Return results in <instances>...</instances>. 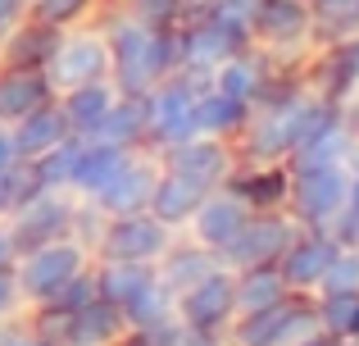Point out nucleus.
Listing matches in <instances>:
<instances>
[{
  "label": "nucleus",
  "instance_id": "43",
  "mask_svg": "<svg viewBox=\"0 0 359 346\" xmlns=\"http://www.w3.org/2000/svg\"><path fill=\"white\" fill-rule=\"evenodd\" d=\"M18 260V241H14V228H9V219L0 214V269H14Z\"/></svg>",
  "mask_w": 359,
  "mask_h": 346
},
{
  "label": "nucleus",
  "instance_id": "22",
  "mask_svg": "<svg viewBox=\"0 0 359 346\" xmlns=\"http://www.w3.org/2000/svg\"><path fill=\"white\" fill-rule=\"evenodd\" d=\"M205 192H210L205 182H196V178H187V173L164 169V164H159V178H155V192H150L146 210L155 214L159 223H168L173 232H182L187 219L196 214V205L205 201Z\"/></svg>",
  "mask_w": 359,
  "mask_h": 346
},
{
  "label": "nucleus",
  "instance_id": "15",
  "mask_svg": "<svg viewBox=\"0 0 359 346\" xmlns=\"http://www.w3.org/2000/svg\"><path fill=\"white\" fill-rule=\"evenodd\" d=\"M337 246H341V241L327 228H300L296 237L287 241V251L278 255V269H282L291 292L314 296L318 283H323V274H327V265H332V255H337Z\"/></svg>",
  "mask_w": 359,
  "mask_h": 346
},
{
  "label": "nucleus",
  "instance_id": "45",
  "mask_svg": "<svg viewBox=\"0 0 359 346\" xmlns=\"http://www.w3.org/2000/svg\"><path fill=\"white\" fill-rule=\"evenodd\" d=\"M346 173H351V205L359 210V142H355L351 160H346Z\"/></svg>",
  "mask_w": 359,
  "mask_h": 346
},
{
  "label": "nucleus",
  "instance_id": "42",
  "mask_svg": "<svg viewBox=\"0 0 359 346\" xmlns=\"http://www.w3.org/2000/svg\"><path fill=\"white\" fill-rule=\"evenodd\" d=\"M27 18V0H0V41Z\"/></svg>",
  "mask_w": 359,
  "mask_h": 346
},
{
  "label": "nucleus",
  "instance_id": "32",
  "mask_svg": "<svg viewBox=\"0 0 359 346\" xmlns=\"http://www.w3.org/2000/svg\"><path fill=\"white\" fill-rule=\"evenodd\" d=\"M105 5H109V0H32L27 14H32L36 23L55 27V32H69V27L96 23V18L105 14Z\"/></svg>",
  "mask_w": 359,
  "mask_h": 346
},
{
  "label": "nucleus",
  "instance_id": "10",
  "mask_svg": "<svg viewBox=\"0 0 359 346\" xmlns=\"http://www.w3.org/2000/svg\"><path fill=\"white\" fill-rule=\"evenodd\" d=\"M5 219H9V228H14L18 251H27V246H41V241H55V237H73V232H78V219H82V201L73 192H50V187H41L32 201L18 205Z\"/></svg>",
  "mask_w": 359,
  "mask_h": 346
},
{
  "label": "nucleus",
  "instance_id": "9",
  "mask_svg": "<svg viewBox=\"0 0 359 346\" xmlns=\"http://www.w3.org/2000/svg\"><path fill=\"white\" fill-rule=\"evenodd\" d=\"M346 205H351V173H346V164H327V169L291 173L287 205H282V210H287L300 228H332Z\"/></svg>",
  "mask_w": 359,
  "mask_h": 346
},
{
  "label": "nucleus",
  "instance_id": "5",
  "mask_svg": "<svg viewBox=\"0 0 359 346\" xmlns=\"http://www.w3.org/2000/svg\"><path fill=\"white\" fill-rule=\"evenodd\" d=\"M314 333H323L314 310V296H287L255 314H237L223 333L228 346H305Z\"/></svg>",
  "mask_w": 359,
  "mask_h": 346
},
{
  "label": "nucleus",
  "instance_id": "39",
  "mask_svg": "<svg viewBox=\"0 0 359 346\" xmlns=\"http://www.w3.org/2000/svg\"><path fill=\"white\" fill-rule=\"evenodd\" d=\"M91 296H96V278H91V269H87V274H78V278H73V283L64 287V292L55 296L50 305H55V310H64V314H73L78 305H87Z\"/></svg>",
  "mask_w": 359,
  "mask_h": 346
},
{
  "label": "nucleus",
  "instance_id": "29",
  "mask_svg": "<svg viewBox=\"0 0 359 346\" xmlns=\"http://www.w3.org/2000/svg\"><path fill=\"white\" fill-rule=\"evenodd\" d=\"M55 27L36 23L32 14L23 18V23L14 27V32L0 41V64H23V69H46V60H50L55 51Z\"/></svg>",
  "mask_w": 359,
  "mask_h": 346
},
{
  "label": "nucleus",
  "instance_id": "23",
  "mask_svg": "<svg viewBox=\"0 0 359 346\" xmlns=\"http://www.w3.org/2000/svg\"><path fill=\"white\" fill-rule=\"evenodd\" d=\"M55 100H60V109H64V119H69L73 133L78 137H96L100 128H105L114 100H118V87L109 78H100V82H87V87L64 91V96H55Z\"/></svg>",
  "mask_w": 359,
  "mask_h": 346
},
{
  "label": "nucleus",
  "instance_id": "38",
  "mask_svg": "<svg viewBox=\"0 0 359 346\" xmlns=\"http://www.w3.org/2000/svg\"><path fill=\"white\" fill-rule=\"evenodd\" d=\"M0 346H55L50 338H41V333L32 328V319L23 314H14V319H0Z\"/></svg>",
  "mask_w": 359,
  "mask_h": 346
},
{
  "label": "nucleus",
  "instance_id": "36",
  "mask_svg": "<svg viewBox=\"0 0 359 346\" xmlns=\"http://www.w3.org/2000/svg\"><path fill=\"white\" fill-rule=\"evenodd\" d=\"M314 296H359V241H341Z\"/></svg>",
  "mask_w": 359,
  "mask_h": 346
},
{
  "label": "nucleus",
  "instance_id": "24",
  "mask_svg": "<svg viewBox=\"0 0 359 346\" xmlns=\"http://www.w3.org/2000/svg\"><path fill=\"white\" fill-rule=\"evenodd\" d=\"M9 137H14L18 160H36V155L55 151L64 137H73V128H69V119H64L60 100H46L41 109H32L27 119H18V124L9 128Z\"/></svg>",
  "mask_w": 359,
  "mask_h": 346
},
{
  "label": "nucleus",
  "instance_id": "35",
  "mask_svg": "<svg viewBox=\"0 0 359 346\" xmlns=\"http://www.w3.org/2000/svg\"><path fill=\"white\" fill-rule=\"evenodd\" d=\"M123 314H128V328H146V324H159L173 314V292H168L159 278L141 283L137 292L123 301Z\"/></svg>",
  "mask_w": 359,
  "mask_h": 346
},
{
  "label": "nucleus",
  "instance_id": "19",
  "mask_svg": "<svg viewBox=\"0 0 359 346\" xmlns=\"http://www.w3.org/2000/svg\"><path fill=\"white\" fill-rule=\"evenodd\" d=\"M128 314L123 305L105 301V296H91L87 305L69 314V333H64V346H123L128 338Z\"/></svg>",
  "mask_w": 359,
  "mask_h": 346
},
{
  "label": "nucleus",
  "instance_id": "40",
  "mask_svg": "<svg viewBox=\"0 0 359 346\" xmlns=\"http://www.w3.org/2000/svg\"><path fill=\"white\" fill-rule=\"evenodd\" d=\"M118 5H128L132 14H141V18H150V23H159V27H173L177 18V0H118Z\"/></svg>",
  "mask_w": 359,
  "mask_h": 346
},
{
  "label": "nucleus",
  "instance_id": "44",
  "mask_svg": "<svg viewBox=\"0 0 359 346\" xmlns=\"http://www.w3.org/2000/svg\"><path fill=\"white\" fill-rule=\"evenodd\" d=\"M18 164V151H14V137H9V128H0V173L14 169Z\"/></svg>",
  "mask_w": 359,
  "mask_h": 346
},
{
  "label": "nucleus",
  "instance_id": "30",
  "mask_svg": "<svg viewBox=\"0 0 359 346\" xmlns=\"http://www.w3.org/2000/svg\"><path fill=\"white\" fill-rule=\"evenodd\" d=\"M91 278H96V296L123 305L141 283L155 278V265H132V260H91Z\"/></svg>",
  "mask_w": 359,
  "mask_h": 346
},
{
  "label": "nucleus",
  "instance_id": "3",
  "mask_svg": "<svg viewBox=\"0 0 359 346\" xmlns=\"http://www.w3.org/2000/svg\"><path fill=\"white\" fill-rule=\"evenodd\" d=\"M245 32L255 51H264L278 69H305V60L314 55L309 0H255Z\"/></svg>",
  "mask_w": 359,
  "mask_h": 346
},
{
  "label": "nucleus",
  "instance_id": "12",
  "mask_svg": "<svg viewBox=\"0 0 359 346\" xmlns=\"http://www.w3.org/2000/svg\"><path fill=\"white\" fill-rule=\"evenodd\" d=\"M245 219H250V205H245V196L232 192V187L223 182V187H210V192H205V201L196 205V214L187 219L182 232L196 241V246L223 255V251L237 241V232L245 228Z\"/></svg>",
  "mask_w": 359,
  "mask_h": 346
},
{
  "label": "nucleus",
  "instance_id": "14",
  "mask_svg": "<svg viewBox=\"0 0 359 346\" xmlns=\"http://www.w3.org/2000/svg\"><path fill=\"white\" fill-rule=\"evenodd\" d=\"M305 82L314 87L318 100L341 109L346 100L359 91V36L351 41H327V46H314V55L305 60Z\"/></svg>",
  "mask_w": 359,
  "mask_h": 346
},
{
  "label": "nucleus",
  "instance_id": "20",
  "mask_svg": "<svg viewBox=\"0 0 359 346\" xmlns=\"http://www.w3.org/2000/svg\"><path fill=\"white\" fill-rule=\"evenodd\" d=\"M55 100L50 82L41 69H23V64H0V128H14L32 109Z\"/></svg>",
  "mask_w": 359,
  "mask_h": 346
},
{
  "label": "nucleus",
  "instance_id": "4",
  "mask_svg": "<svg viewBox=\"0 0 359 346\" xmlns=\"http://www.w3.org/2000/svg\"><path fill=\"white\" fill-rule=\"evenodd\" d=\"M91 269V246L87 237H55V241H41V246H27L18 251L14 260V278H18V292H23V305H50L64 287L73 283L78 274Z\"/></svg>",
  "mask_w": 359,
  "mask_h": 346
},
{
  "label": "nucleus",
  "instance_id": "33",
  "mask_svg": "<svg viewBox=\"0 0 359 346\" xmlns=\"http://www.w3.org/2000/svg\"><path fill=\"white\" fill-rule=\"evenodd\" d=\"M96 137L105 142H123V146H146V100L141 96H118L114 109H109L105 128Z\"/></svg>",
  "mask_w": 359,
  "mask_h": 346
},
{
  "label": "nucleus",
  "instance_id": "1",
  "mask_svg": "<svg viewBox=\"0 0 359 346\" xmlns=\"http://www.w3.org/2000/svg\"><path fill=\"white\" fill-rule=\"evenodd\" d=\"M327 109H337V105L318 100L300 69L278 73L269 96L250 105V119H245V128L237 137L241 164H287V155L300 146V137H305Z\"/></svg>",
  "mask_w": 359,
  "mask_h": 346
},
{
  "label": "nucleus",
  "instance_id": "18",
  "mask_svg": "<svg viewBox=\"0 0 359 346\" xmlns=\"http://www.w3.org/2000/svg\"><path fill=\"white\" fill-rule=\"evenodd\" d=\"M355 151V137L351 128H346L341 109H327L323 119H318L314 128H309L305 137H300V146L287 155V169L300 173V169H327V164H346Z\"/></svg>",
  "mask_w": 359,
  "mask_h": 346
},
{
  "label": "nucleus",
  "instance_id": "31",
  "mask_svg": "<svg viewBox=\"0 0 359 346\" xmlns=\"http://www.w3.org/2000/svg\"><path fill=\"white\" fill-rule=\"evenodd\" d=\"M309 18H314V46L359 36V0H309Z\"/></svg>",
  "mask_w": 359,
  "mask_h": 346
},
{
  "label": "nucleus",
  "instance_id": "34",
  "mask_svg": "<svg viewBox=\"0 0 359 346\" xmlns=\"http://www.w3.org/2000/svg\"><path fill=\"white\" fill-rule=\"evenodd\" d=\"M78 155H82V137H64L55 151L36 155V178H41V187H50V192H69L73 187V173H78Z\"/></svg>",
  "mask_w": 359,
  "mask_h": 346
},
{
  "label": "nucleus",
  "instance_id": "21",
  "mask_svg": "<svg viewBox=\"0 0 359 346\" xmlns=\"http://www.w3.org/2000/svg\"><path fill=\"white\" fill-rule=\"evenodd\" d=\"M137 151V146H123V142H105V137H82V155H78V173H73L69 192L78 201H96L100 192L109 187V178L123 169V160Z\"/></svg>",
  "mask_w": 359,
  "mask_h": 346
},
{
  "label": "nucleus",
  "instance_id": "8",
  "mask_svg": "<svg viewBox=\"0 0 359 346\" xmlns=\"http://www.w3.org/2000/svg\"><path fill=\"white\" fill-rule=\"evenodd\" d=\"M196 96H201V78L191 73H168L164 82L146 91V146L164 151V146L182 142L196 133Z\"/></svg>",
  "mask_w": 359,
  "mask_h": 346
},
{
  "label": "nucleus",
  "instance_id": "49",
  "mask_svg": "<svg viewBox=\"0 0 359 346\" xmlns=\"http://www.w3.org/2000/svg\"><path fill=\"white\" fill-rule=\"evenodd\" d=\"M346 346H359V342H346Z\"/></svg>",
  "mask_w": 359,
  "mask_h": 346
},
{
  "label": "nucleus",
  "instance_id": "2",
  "mask_svg": "<svg viewBox=\"0 0 359 346\" xmlns=\"http://www.w3.org/2000/svg\"><path fill=\"white\" fill-rule=\"evenodd\" d=\"M100 32L109 46V82L118 87V96H146L155 82L177 73L173 27H159L150 18L132 14L128 5L109 0L100 14Z\"/></svg>",
  "mask_w": 359,
  "mask_h": 346
},
{
  "label": "nucleus",
  "instance_id": "47",
  "mask_svg": "<svg viewBox=\"0 0 359 346\" xmlns=\"http://www.w3.org/2000/svg\"><path fill=\"white\" fill-rule=\"evenodd\" d=\"M219 0H177V14L191 18V14H205V9H214Z\"/></svg>",
  "mask_w": 359,
  "mask_h": 346
},
{
  "label": "nucleus",
  "instance_id": "27",
  "mask_svg": "<svg viewBox=\"0 0 359 346\" xmlns=\"http://www.w3.org/2000/svg\"><path fill=\"white\" fill-rule=\"evenodd\" d=\"M245 119H250V105L237 96H223L210 82H201V96H196V133L223 137V142H237Z\"/></svg>",
  "mask_w": 359,
  "mask_h": 346
},
{
  "label": "nucleus",
  "instance_id": "13",
  "mask_svg": "<svg viewBox=\"0 0 359 346\" xmlns=\"http://www.w3.org/2000/svg\"><path fill=\"white\" fill-rule=\"evenodd\" d=\"M300 232V223L291 219L287 210H250L245 228L237 232L228 251H223V265L245 269V265H278V255L287 251V241Z\"/></svg>",
  "mask_w": 359,
  "mask_h": 346
},
{
  "label": "nucleus",
  "instance_id": "16",
  "mask_svg": "<svg viewBox=\"0 0 359 346\" xmlns=\"http://www.w3.org/2000/svg\"><path fill=\"white\" fill-rule=\"evenodd\" d=\"M155 178H159V151L150 146H137V151L123 160V169L109 178V187L87 201L96 214H132V210H146L150 192H155Z\"/></svg>",
  "mask_w": 359,
  "mask_h": 346
},
{
  "label": "nucleus",
  "instance_id": "28",
  "mask_svg": "<svg viewBox=\"0 0 359 346\" xmlns=\"http://www.w3.org/2000/svg\"><path fill=\"white\" fill-rule=\"evenodd\" d=\"M296 296L287 287L278 265H245L237 269V314H255V310H269V305Z\"/></svg>",
  "mask_w": 359,
  "mask_h": 346
},
{
  "label": "nucleus",
  "instance_id": "25",
  "mask_svg": "<svg viewBox=\"0 0 359 346\" xmlns=\"http://www.w3.org/2000/svg\"><path fill=\"white\" fill-rule=\"evenodd\" d=\"M219 260H223V255H214V251L196 246V241L187 237V232H177V237H173V246L164 251V260L155 265V278H159V283H164L168 292L177 296L182 287H191L201 274H210V269L219 265Z\"/></svg>",
  "mask_w": 359,
  "mask_h": 346
},
{
  "label": "nucleus",
  "instance_id": "6",
  "mask_svg": "<svg viewBox=\"0 0 359 346\" xmlns=\"http://www.w3.org/2000/svg\"><path fill=\"white\" fill-rule=\"evenodd\" d=\"M41 73H46L55 96L109 78V46H105V32H100V18L55 36V51H50V60H46Z\"/></svg>",
  "mask_w": 359,
  "mask_h": 346
},
{
  "label": "nucleus",
  "instance_id": "37",
  "mask_svg": "<svg viewBox=\"0 0 359 346\" xmlns=\"http://www.w3.org/2000/svg\"><path fill=\"white\" fill-rule=\"evenodd\" d=\"M36 192H41L36 164H32V160H18L14 169H5V173H0V214H14L18 205H27Z\"/></svg>",
  "mask_w": 359,
  "mask_h": 346
},
{
  "label": "nucleus",
  "instance_id": "48",
  "mask_svg": "<svg viewBox=\"0 0 359 346\" xmlns=\"http://www.w3.org/2000/svg\"><path fill=\"white\" fill-rule=\"evenodd\" d=\"M341 342H359V301H355L351 319H346V333H341Z\"/></svg>",
  "mask_w": 359,
  "mask_h": 346
},
{
  "label": "nucleus",
  "instance_id": "50",
  "mask_svg": "<svg viewBox=\"0 0 359 346\" xmlns=\"http://www.w3.org/2000/svg\"><path fill=\"white\" fill-rule=\"evenodd\" d=\"M27 5H32V0H27Z\"/></svg>",
  "mask_w": 359,
  "mask_h": 346
},
{
  "label": "nucleus",
  "instance_id": "26",
  "mask_svg": "<svg viewBox=\"0 0 359 346\" xmlns=\"http://www.w3.org/2000/svg\"><path fill=\"white\" fill-rule=\"evenodd\" d=\"M287 182H291L287 164H237V173L228 178V187L245 196L250 210H278V205H287Z\"/></svg>",
  "mask_w": 359,
  "mask_h": 346
},
{
  "label": "nucleus",
  "instance_id": "41",
  "mask_svg": "<svg viewBox=\"0 0 359 346\" xmlns=\"http://www.w3.org/2000/svg\"><path fill=\"white\" fill-rule=\"evenodd\" d=\"M23 292H18V278L14 269H0V319H14V314H23Z\"/></svg>",
  "mask_w": 359,
  "mask_h": 346
},
{
  "label": "nucleus",
  "instance_id": "11",
  "mask_svg": "<svg viewBox=\"0 0 359 346\" xmlns=\"http://www.w3.org/2000/svg\"><path fill=\"white\" fill-rule=\"evenodd\" d=\"M159 164L196 178V182H205V187H223L237 173L241 155H237V142H223V137H210V133H191V137H182V142L164 146V151H159Z\"/></svg>",
  "mask_w": 359,
  "mask_h": 346
},
{
  "label": "nucleus",
  "instance_id": "7",
  "mask_svg": "<svg viewBox=\"0 0 359 346\" xmlns=\"http://www.w3.org/2000/svg\"><path fill=\"white\" fill-rule=\"evenodd\" d=\"M173 319L187 324L196 333H228V324L237 319V269L232 265H214L210 274H201L191 287L173 296Z\"/></svg>",
  "mask_w": 359,
  "mask_h": 346
},
{
  "label": "nucleus",
  "instance_id": "46",
  "mask_svg": "<svg viewBox=\"0 0 359 346\" xmlns=\"http://www.w3.org/2000/svg\"><path fill=\"white\" fill-rule=\"evenodd\" d=\"M341 119H346V128H351V137L359 142V91H355V96L341 105Z\"/></svg>",
  "mask_w": 359,
  "mask_h": 346
},
{
  "label": "nucleus",
  "instance_id": "17",
  "mask_svg": "<svg viewBox=\"0 0 359 346\" xmlns=\"http://www.w3.org/2000/svg\"><path fill=\"white\" fill-rule=\"evenodd\" d=\"M278 73H296V69H278L264 51L241 46V51H232L223 64H214L205 82H210L214 91H223V96H237V100H245V105H255V100L269 96V87H273Z\"/></svg>",
  "mask_w": 359,
  "mask_h": 346
}]
</instances>
